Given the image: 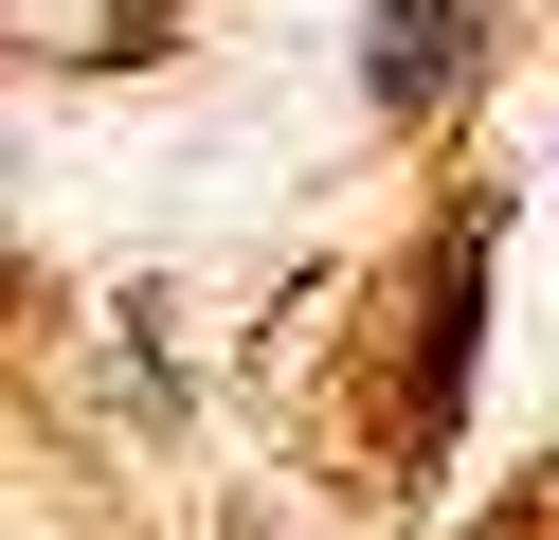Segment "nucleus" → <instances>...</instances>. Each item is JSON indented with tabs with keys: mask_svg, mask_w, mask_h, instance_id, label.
I'll use <instances>...</instances> for the list:
<instances>
[{
	"mask_svg": "<svg viewBox=\"0 0 559 540\" xmlns=\"http://www.w3.org/2000/svg\"><path fill=\"white\" fill-rule=\"evenodd\" d=\"M361 72H379V108H451V91H469V0H379Z\"/></svg>",
	"mask_w": 559,
	"mask_h": 540,
	"instance_id": "obj_1",
	"label": "nucleus"
}]
</instances>
